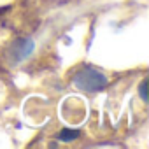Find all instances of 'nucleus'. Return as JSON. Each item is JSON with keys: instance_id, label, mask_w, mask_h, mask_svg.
<instances>
[{"instance_id": "obj_1", "label": "nucleus", "mask_w": 149, "mask_h": 149, "mask_svg": "<svg viewBox=\"0 0 149 149\" xmlns=\"http://www.w3.org/2000/svg\"><path fill=\"white\" fill-rule=\"evenodd\" d=\"M74 86L83 91H100L107 84V77L97 68H83L74 76Z\"/></svg>"}, {"instance_id": "obj_2", "label": "nucleus", "mask_w": 149, "mask_h": 149, "mask_svg": "<svg viewBox=\"0 0 149 149\" xmlns=\"http://www.w3.org/2000/svg\"><path fill=\"white\" fill-rule=\"evenodd\" d=\"M32 49H33V42L32 40H16L9 53H11V56H14V61H18V60L26 58L32 53Z\"/></svg>"}, {"instance_id": "obj_3", "label": "nucleus", "mask_w": 149, "mask_h": 149, "mask_svg": "<svg viewBox=\"0 0 149 149\" xmlns=\"http://www.w3.org/2000/svg\"><path fill=\"white\" fill-rule=\"evenodd\" d=\"M77 137H79V132L77 130H68V128H65V130H61L58 133V139L60 140H65V142H70V140L77 139Z\"/></svg>"}, {"instance_id": "obj_4", "label": "nucleus", "mask_w": 149, "mask_h": 149, "mask_svg": "<svg viewBox=\"0 0 149 149\" xmlns=\"http://www.w3.org/2000/svg\"><path fill=\"white\" fill-rule=\"evenodd\" d=\"M146 86H147V81H144V83L140 84V97H142V100H147V93H146Z\"/></svg>"}]
</instances>
